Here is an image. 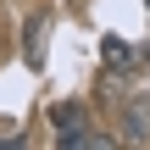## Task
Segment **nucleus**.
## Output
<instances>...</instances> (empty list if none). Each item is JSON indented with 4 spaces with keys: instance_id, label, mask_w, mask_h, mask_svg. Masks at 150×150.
<instances>
[{
    "instance_id": "nucleus-1",
    "label": "nucleus",
    "mask_w": 150,
    "mask_h": 150,
    "mask_svg": "<svg viewBox=\"0 0 150 150\" xmlns=\"http://www.w3.org/2000/svg\"><path fill=\"white\" fill-rule=\"evenodd\" d=\"M117 122H122V139H128V145H150V95H134V100H122Z\"/></svg>"
},
{
    "instance_id": "nucleus-2",
    "label": "nucleus",
    "mask_w": 150,
    "mask_h": 150,
    "mask_svg": "<svg viewBox=\"0 0 150 150\" xmlns=\"http://www.w3.org/2000/svg\"><path fill=\"white\" fill-rule=\"evenodd\" d=\"M106 61L122 67V72H139V67H145V50H139V45H122L117 33H106Z\"/></svg>"
},
{
    "instance_id": "nucleus-3",
    "label": "nucleus",
    "mask_w": 150,
    "mask_h": 150,
    "mask_svg": "<svg viewBox=\"0 0 150 150\" xmlns=\"http://www.w3.org/2000/svg\"><path fill=\"white\" fill-rule=\"evenodd\" d=\"M61 150H106L111 145V134H95V128H61Z\"/></svg>"
},
{
    "instance_id": "nucleus-4",
    "label": "nucleus",
    "mask_w": 150,
    "mask_h": 150,
    "mask_svg": "<svg viewBox=\"0 0 150 150\" xmlns=\"http://www.w3.org/2000/svg\"><path fill=\"white\" fill-rule=\"evenodd\" d=\"M39 39H45V17H33V22H28V67H45V50H39Z\"/></svg>"
}]
</instances>
